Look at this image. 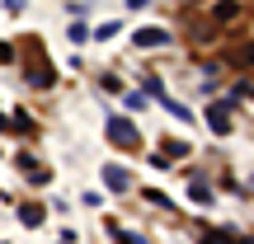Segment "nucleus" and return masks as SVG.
Returning a JSON list of instances; mask_svg holds the SVG:
<instances>
[{"label": "nucleus", "instance_id": "f257e3e1", "mask_svg": "<svg viewBox=\"0 0 254 244\" xmlns=\"http://www.w3.org/2000/svg\"><path fill=\"white\" fill-rule=\"evenodd\" d=\"M109 141H113V146H123V150H132V146H136V132H132L127 122L113 118V122H109Z\"/></svg>", "mask_w": 254, "mask_h": 244}, {"label": "nucleus", "instance_id": "f03ea898", "mask_svg": "<svg viewBox=\"0 0 254 244\" xmlns=\"http://www.w3.org/2000/svg\"><path fill=\"white\" fill-rule=\"evenodd\" d=\"M104 179H109V188H113V193H123V188H127V174L118 169V164H109V169H104Z\"/></svg>", "mask_w": 254, "mask_h": 244}, {"label": "nucleus", "instance_id": "7ed1b4c3", "mask_svg": "<svg viewBox=\"0 0 254 244\" xmlns=\"http://www.w3.org/2000/svg\"><path fill=\"white\" fill-rule=\"evenodd\" d=\"M19 216H24V226H38V221H43V207H24Z\"/></svg>", "mask_w": 254, "mask_h": 244}]
</instances>
